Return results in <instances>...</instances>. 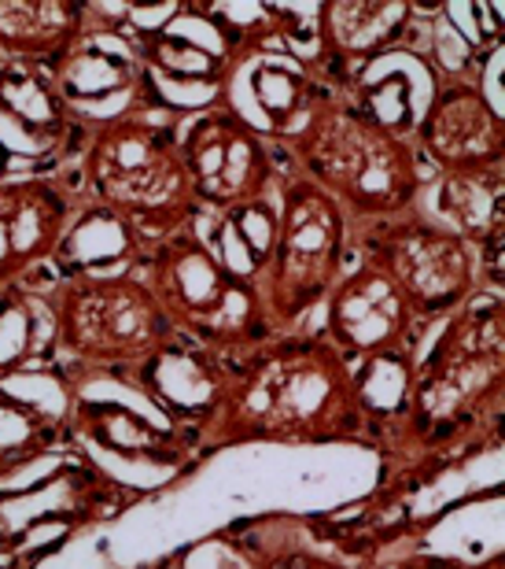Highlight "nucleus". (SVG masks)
Here are the masks:
<instances>
[{"label":"nucleus","mask_w":505,"mask_h":569,"mask_svg":"<svg viewBox=\"0 0 505 569\" xmlns=\"http://www.w3.org/2000/svg\"><path fill=\"white\" fill-rule=\"evenodd\" d=\"M410 144L435 174L505 167L502 111L473 78H435L410 130Z\"/></svg>","instance_id":"nucleus-14"},{"label":"nucleus","mask_w":505,"mask_h":569,"mask_svg":"<svg viewBox=\"0 0 505 569\" xmlns=\"http://www.w3.org/2000/svg\"><path fill=\"white\" fill-rule=\"evenodd\" d=\"M49 71L67 108L89 133L130 116H163L141 56L93 11H89V33Z\"/></svg>","instance_id":"nucleus-12"},{"label":"nucleus","mask_w":505,"mask_h":569,"mask_svg":"<svg viewBox=\"0 0 505 569\" xmlns=\"http://www.w3.org/2000/svg\"><path fill=\"white\" fill-rule=\"evenodd\" d=\"M505 392V300L479 289L421 345L403 422L384 443L398 473L424 481L498 443Z\"/></svg>","instance_id":"nucleus-2"},{"label":"nucleus","mask_w":505,"mask_h":569,"mask_svg":"<svg viewBox=\"0 0 505 569\" xmlns=\"http://www.w3.org/2000/svg\"><path fill=\"white\" fill-rule=\"evenodd\" d=\"M255 569H351L332 555L310 551L303 543H281V548L262 551L255 559Z\"/></svg>","instance_id":"nucleus-25"},{"label":"nucleus","mask_w":505,"mask_h":569,"mask_svg":"<svg viewBox=\"0 0 505 569\" xmlns=\"http://www.w3.org/2000/svg\"><path fill=\"white\" fill-rule=\"evenodd\" d=\"M148 252H152V244L141 233H133L114 214L78 197V211L67 226L60 248H55L49 274H141Z\"/></svg>","instance_id":"nucleus-21"},{"label":"nucleus","mask_w":505,"mask_h":569,"mask_svg":"<svg viewBox=\"0 0 505 569\" xmlns=\"http://www.w3.org/2000/svg\"><path fill=\"white\" fill-rule=\"evenodd\" d=\"M321 307H325L321 333L347 359V367L387 356H417L428 337L398 284L365 259L343 270Z\"/></svg>","instance_id":"nucleus-13"},{"label":"nucleus","mask_w":505,"mask_h":569,"mask_svg":"<svg viewBox=\"0 0 505 569\" xmlns=\"http://www.w3.org/2000/svg\"><path fill=\"white\" fill-rule=\"evenodd\" d=\"M181 163L206 214H229L270 200L284 174L277 148L214 104L181 122Z\"/></svg>","instance_id":"nucleus-9"},{"label":"nucleus","mask_w":505,"mask_h":569,"mask_svg":"<svg viewBox=\"0 0 505 569\" xmlns=\"http://www.w3.org/2000/svg\"><path fill=\"white\" fill-rule=\"evenodd\" d=\"M144 569H181V566H174V562H155V566H144Z\"/></svg>","instance_id":"nucleus-27"},{"label":"nucleus","mask_w":505,"mask_h":569,"mask_svg":"<svg viewBox=\"0 0 505 569\" xmlns=\"http://www.w3.org/2000/svg\"><path fill=\"white\" fill-rule=\"evenodd\" d=\"M8 174V170H4V163H0V178H4Z\"/></svg>","instance_id":"nucleus-29"},{"label":"nucleus","mask_w":505,"mask_h":569,"mask_svg":"<svg viewBox=\"0 0 505 569\" xmlns=\"http://www.w3.org/2000/svg\"><path fill=\"white\" fill-rule=\"evenodd\" d=\"M0 569H19V562H11V559H4V555H0Z\"/></svg>","instance_id":"nucleus-28"},{"label":"nucleus","mask_w":505,"mask_h":569,"mask_svg":"<svg viewBox=\"0 0 505 569\" xmlns=\"http://www.w3.org/2000/svg\"><path fill=\"white\" fill-rule=\"evenodd\" d=\"M78 197L114 214L148 244L166 241L200 219L174 116H130L100 127L78 156Z\"/></svg>","instance_id":"nucleus-4"},{"label":"nucleus","mask_w":505,"mask_h":569,"mask_svg":"<svg viewBox=\"0 0 505 569\" xmlns=\"http://www.w3.org/2000/svg\"><path fill=\"white\" fill-rule=\"evenodd\" d=\"M55 351L71 389L85 378H119L174 337L141 274H74L41 281Z\"/></svg>","instance_id":"nucleus-6"},{"label":"nucleus","mask_w":505,"mask_h":569,"mask_svg":"<svg viewBox=\"0 0 505 569\" xmlns=\"http://www.w3.org/2000/svg\"><path fill=\"white\" fill-rule=\"evenodd\" d=\"M74 211L78 192L63 178H0V289L38 281V270L52 263Z\"/></svg>","instance_id":"nucleus-17"},{"label":"nucleus","mask_w":505,"mask_h":569,"mask_svg":"<svg viewBox=\"0 0 505 569\" xmlns=\"http://www.w3.org/2000/svg\"><path fill=\"white\" fill-rule=\"evenodd\" d=\"M273 222H277V208H273V197H270V200L229 211V214L200 211V219L192 222V230L222 256V263L259 281L262 267H266V259H270Z\"/></svg>","instance_id":"nucleus-24"},{"label":"nucleus","mask_w":505,"mask_h":569,"mask_svg":"<svg viewBox=\"0 0 505 569\" xmlns=\"http://www.w3.org/2000/svg\"><path fill=\"white\" fill-rule=\"evenodd\" d=\"M71 448L74 432L67 403L52 407L41 396L16 392L11 381H0V488L19 485L33 466L60 459Z\"/></svg>","instance_id":"nucleus-20"},{"label":"nucleus","mask_w":505,"mask_h":569,"mask_svg":"<svg viewBox=\"0 0 505 569\" xmlns=\"http://www.w3.org/2000/svg\"><path fill=\"white\" fill-rule=\"evenodd\" d=\"M44 373L67 385L41 281L0 289V381L44 378Z\"/></svg>","instance_id":"nucleus-23"},{"label":"nucleus","mask_w":505,"mask_h":569,"mask_svg":"<svg viewBox=\"0 0 505 569\" xmlns=\"http://www.w3.org/2000/svg\"><path fill=\"white\" fill-rule=\"evenodd\" d=\"M277 152L289 156L306 181L329 192L351 222L413 211L428 189V174L406 133L392 130L351 93L336 89Z\"/></svg>","instance_id":"nucleus-3"},{"label":"nucleus","mask_w":505,"mask_h":569,"mask_svg":"<svg viewBox=\"0 0 505 569\" xmlns=\"http://www.w3.org/2000/svg\"><path fill=\"white\" fill-rule=\"evenodd\" d=\"M93 138L41 63L0 60V163L11 174H52Z\"/></svg>","instance_id":"nucleus-10"},{"label":"nucleus","mask_w":505,"mask_h":569,"mask_svg":"<svg viewBox=\"0 0 505 569\" xmlns=\"http://www.w3.org/2000/svg\"><path fill=\"white\" fill-rule=\"evenodd\" d=\"M67 418H71L78 448L114 455L122 462L148 466V470H189L196 459V448L181 432L166 422H152L148 415H137L122 400H103V396L71 389Z\"/></svg>","instance_id":"nucleus-18"},{"label":"nucleus","mask_w":505,"mask_h":569,"mask_svg":"<svg viewBox=\"0 0 505 569\" xmlns=\"http://www.w3.org/2000/svg\"><path fill=\"white\" fill-rule=\"evenodd\" d=\"M141 278L170 329L218 359H240L277 337L259 281L222 263L192 226L152 244Z\"/></svg>","instance_id":"nucleus-5"},{"label":"nucleus","mask_w":505,"mask_h":569,"mask_svg":"<svg viewBox=\"0 0 505 569\" xmlns=\"http://www.w3.org/2000/svg\"><path fill=\"white\" fill-rule=\"evenodd\" d=\"M392 569H505L502 555H491V559H457V555H406L398 559Z\"/></svg>","instance_id":"nucleus-26"},{"label":"nucleus","mask_w":505,"mask_h":569,"mask_svg":"<svg viewBox=\"0 0 505 569\" xmlns=\"http://www.w3.org/2000/svg\"><path fill=\"white\" fill-rule=\"evenodd\" d=\"M273 208H277V222H273L270 259L259 274V289L273 329L292 333L303 329L347 270L351 219L292 163L277 181Z\"/></svg>","instance_id":"nucleus-7"},{"label":"nucleus","mask_w":505,"mask_h":569,"mask_svg":"<svg viewBox=\"0 0 505 569\" xmlns=\"http://www.w3.org/2000/svg\"><path fill=\"white\" fill-rule=\"evenodd\" d=\"M417 22L410 0H325L314 11V56L310 67L336 93H351L362 71L403 49Z\"/></svg>","instance_id":"nucleus-15"},{"label":"nucleus","mask_w":505,"mask_h":569,"mask_svg":"<svg viewBox=\"0 0 505 569\" xmlns=\"http://www.w3.org/2000/svg\"><path fill=\"white\" fill-rule=\"evenodd\" d=\"M329 93L332 86L321 82L310 63L284 56L281 44H255L229 60L211 104L236 116L273 148H284Z\"/></svg>","instance_id":"nucleus-11"},{"label":"nucleus","mask_w":505,"mask_h":569,"mask_svg":"<svg viewBox=\"0 0 505 569\" xmlns=\"http://www.w3.org/2000/svg\"><path fill=\"white\" fill-rule=\"evenodd\" d=\"M85 33V0H0V60L55 67Z\"/></svg>","instance_id":"nucleus-22"},{"label":"nucleus","mask_w":505,"mask_h":569,"mask_svg":"<svg viewBox=\"0 0 505 569\" xmlns=\"http://www.w3.org/2000/svg\"><path fill=\"white\" fill-rule=\"evenodd\" d=\"M351 248L398 284L424 329H435L479 292L476 252L424 208L351 222Z\"/></svg>","instance_id":"nucleus-8"},{"label":"nucleus","mask_w":505,"mask_h":569,"mask_svg":"<svg viewBox=\"0 0 505 569\" xmlns=\"http://www.w3.org/2000/svg\"><path fill=\"white\" fill-rule=\"evenodd\" d=\"M119 381L133 385L163 415V422L174 432H181L200 455L206 429L214 426L218 411H222L229 370L225 359H218L214 351L174 333L141 367L119 373Z\"/></svg>","instance_id":"nucleus-16"},{"label":"nucleus","mask_w":505,"mask_h":569,"mask_svg":"<svg viewBox=\"0 0 505 569\" xmlns=\"http://www.w3.org/2000/svg\"><path fill=\"white\" fill-rule=\"evenodd\" d=\"M432 219L462 237L479 259V289L502 292L505 270V167L435 174Z\"/></svg>","instance_id":"nucleus-19"},{"label":"nucleus","mask_w":505,"mask_h":569,"mask_svg":"<svg viewBox=\"0 0 505 569\" xmlns=\"http://www.w3.org/2000/svg\"><path fill=\"white\" fill-rule=\"evenodd\" d=\"M229 389L200 455L248 448V443H354L381 451L347 359L321 329H292L225 359Z\"/></svg>","instance_id":"nucleus-1"}]
</instances>
